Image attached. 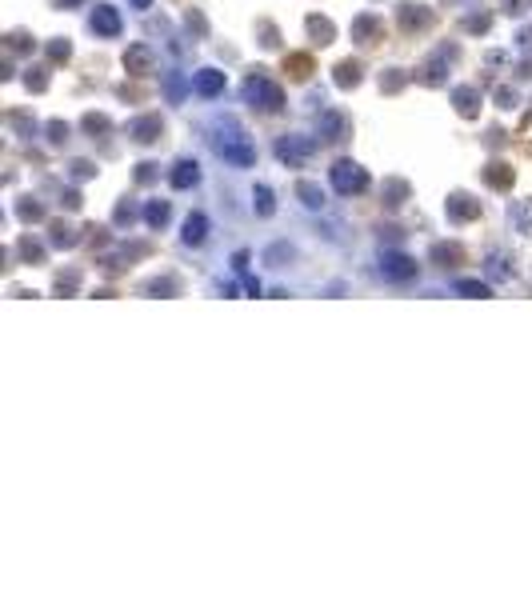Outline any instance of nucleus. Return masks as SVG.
<instances>
[{"label": "nucleus", "mask_w": 532, "mask_h": 600, "mask_svg": "<svg viewBox=\"0 0 532 600\" xmlns=\"http://www.w3.org/2000/svg\"><path fill=\"white\" fill-rule=\"evenodd\" d=\"M333 184H336V192H360V188L369 184V172L360 169V164H352V160H336Z\"/></svg>", "instance_id": "1"}, {"label": "nucleus", "mask_w": 532, "mask_h": 600, "mask_svg": "<svg viewBox=\"0 0 532 600\" xmlns=\"http://www.w3.org/2000/svg\"><path fill=\"white\" fill-rule=\"evenodd\" d=\"M245 92H248V100H252V109H264V112H276L280 109V88L273 85V80H264V76H252L245 85Z\"/></svg>", "instance_id": "2"}, {"label": "nucleus", "mask_w": 532, "mask_h": 600, "mask_svg": "<svg viewBox=\"0 0 532 600\" xmlns=\"http://www.w3.org/2000/svg\"><path fill=\"white\" fill-rule=\"evenodd\" d=\"M92 28H97L100 37H116V32H120V16H116V8L100 4L97 13H92Z\"/></svg>", "instance_id": "3"}, {"label": "nucleus", "mask_w": 532, "mask_h": 600, "mask_svg": "<svg viewBox=\"0 0 532 600\" xmlns=\"http://www.w3.org/2000/svg\"><path fill=\"white\" fill-rule=\"evenodd\" d=\"M384 276H392V281H409L416 276V264L409 257H384Z\"/></svg>", "instance_id": "4"}, {"label": "nucleus", "mask_w": 532, "mask_h": 600, "mask_svg": "<svg viewBox=\"0 0 532 600\" xmlns=\"http://www.w3.org/2000/svg\"><path fill=\"white\" fill-rule=\"evenodd\" d=\"M197 92L200 97H216V92H224V73H212V68H204V73H197Z\"/></svg>", "instance_id": "5"}, {"label": "nucleus", "mask_w": 532, "mask_h": 600, "mask_svg": "<svg viewBox=\"0 0 532 600\" xmlns=\"http://www.w3.org/2000/svg\"><path fill=\"white\" fill-rule=\"evenodd\" d=\"M216 148H221V157H224V160H236V164H252V148L240 145L236 136H233V140H221Z\"/></svg>", "instance_id": "6"}, {"label": "nucleus", "mask_w": 532, "mask_h": 600, "mask_svg": "<svg viewBox=\"0 0 532 600\" xmlns=\"http://www.w3.org/2000/svg\"><path fill=\"white\" fill-rule=\"evenodd\" d=\"M200 180V169H197V160H180L173 172V188H192V184Z\"/></svg>", "instance_id": "7"}, {"label": "nucleus", "mask_w": 532, "mask_h": 600, "mask_svg": "<svg viewBox=\"0 0 532 600\" xmlns=\"http://www.w3.org/2000/svg\"><path fill=\"white\" fill-rule=\"evenodd\" d=\"M276 152H280V160H304L312 152V145H309V140H292V136H288V140L276 145Z\"/></svg>", "instance_id": "8"}, {"label": "nucleus", "mask_w": 532, "mask_h": 600, "mask_svg": "<svg viewBox=\"0 0 532 600\" xmlns=\"http://www.w3.org/2000/svg\"><path fill=\"white\" fill-rule=\"evenodd\" d=\"M204 236H209V221H204V216H188L185 221V245H200V240H204Z\"/></svg>", "instance_id": "9"}, {"label": "nucleus", "mask_w": 532, "mask_h": 600, "mask_svg": "<svg viewBox=\"0 0 532 600\" xmlns=\"http://www.w3.org/2000/svg\"><path fill=\"white\" fill-rule=\"evenodd\" d=\"M132 136H137L140 145L156 140V136H161V121H156V116H144V121H137V124H132Z\"/></svg>", "instance_id": "10"}, {"label": "nucleus", "mask_w": 532, "mask_h": 600, "mask_svg": "<svg viewBox=\"0 0 532 600\" xmlns=\"http://www.w3.org/2000/svg\"><path fill=\"white\" fill-rule=\"evenodd\" d=\"M297 192L304 196V204H309V209H324V192L316 188V184H300Z\"/></svg>", "instance_id": "11"}, {"label": "nucleus", "mask_w": 532, "mask_h": 600, "mask_svg": "<svg viewBox=\"0 0 532 600\" xmlns=\"http://www.w3.org/2000/svg\"><path fill=\"white\" fill-rule=\"evenodd\" d=\"M149 49H132L128 52V56H124V64H128V68H137V73H144V68H149Z\"/></svg>", "instance_id": "12"}, {"label": "nucleus", "mask_w": 532, "mask_h": 600, "mask_svg": "<svg viewBox=\"0 0 532 600\" xmlns=\"http://www.w3.org/2000/svg\"><path fill=\"white\" fill-rule=\"evenodd\" d=\"M256 209L260 216H273V192L268 188H256Z\"/></svg>", "instance_id": "13"}, {"label": "nucleus", "mask_w": 532, "mask_h": 600, "mask_svg": "<svg viewBox=\"0 0 532 600\" xmlns=\"http://www.w3.org/2000/svg\"><path fill=\"white\" fill-rule=\"evenodd\" d=\"M164 221H168V204L164 200L161 204H149V224H164Z\"/></svg>", "instance_id": "14"}, {"label": "nucleus", "mask_w": 532, "mask_h": 600, "mask_svg": "<svg viewBox=\"0 0 532 600\" xmlns=\"http://www.w3.org/2000/svg\"><path fill=\"white\" fill-rule=\"evenodd\" d=\"M460 293H469V296H488V284H476V281H460Z\"/></svg>", "instance_id": "15"}, {"label": "nucleus", "mask_w": 532, "mask_h": 600, "mask_svg": "<svg viewBox=\"0 0 532 600\" xmlns=\"http://www.w3.org/2000/svg\"><path fill=\"white\" fill-rule=\"evenodd\" d=\"M132 4H137V8H149V4H152V0H132Z\"/></svg>", "instance_id": "16"}, {"label": "nucleus", "mask_w": 532, "mask_h": 600, "mask_svg": "<svg viewBox=\"0 0 532 600\" xmlns=\"http://www.w3.org/2000/svg\"><path fill=\"white\" fill-rule=\"evenodd\" d=\"M61 4H64V8H68V4H76V0H61Z\"/></svg>", "instance_id": "17"}]
</instances>
